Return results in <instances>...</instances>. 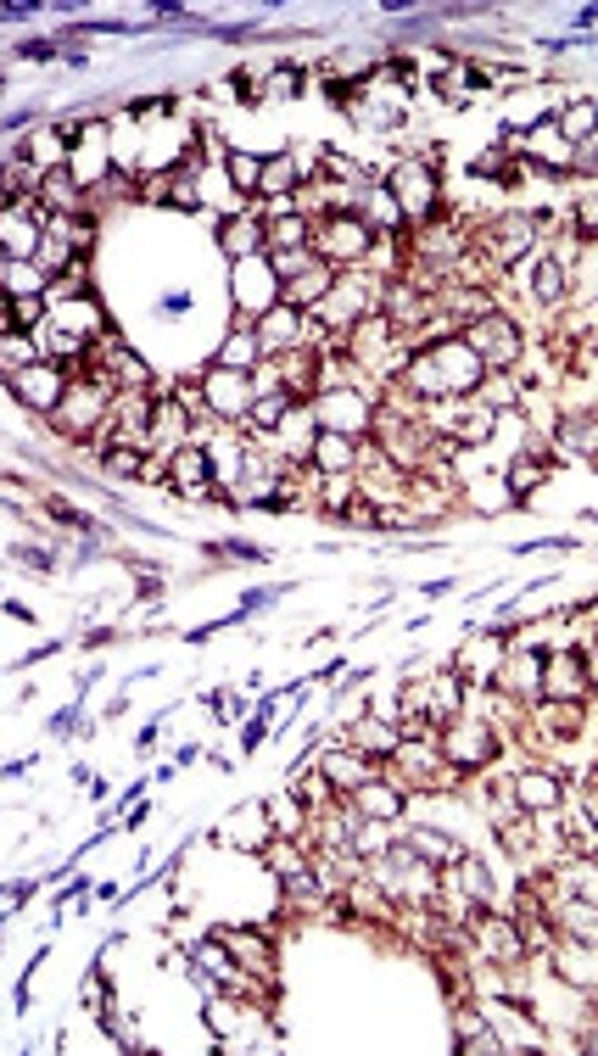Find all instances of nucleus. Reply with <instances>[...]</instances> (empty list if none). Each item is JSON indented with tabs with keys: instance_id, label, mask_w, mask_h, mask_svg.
<instances>
[{
	"instance_id": "obj_1",
	"label": "nucleus",
	"mask_w": 598,
	"mask_h": 1056,
	"mask_svg": "<svg viewBox=\"0 0 598 1056\" xmlns=\"http://www.w3.org/2000/svg\"><path fill=\"white\" fill-rule=\"evenodd\" d=\"M481 380V352L470 342H447L437 352H425L414 369H408V386L425 392V397H453V392H470Z\"/></svg>"
},
{
	"instance_id": "obj_2",
	"label": "nucleus",
	"mask_w": 598,
	"mask_h": 1056,
	"mask_svg": "<svg viewBox=\"0 0 598 1056\" xmlns=\"http://www.w3.org/2000/svg\"><path fill=\"white\" fill-rule=\"evenodd\" d=\"M208 397H213L218 414H246V408H252V386H246V375L241 369H224V364L208 375Z\"/></svg>"
},
{
	"instance_id": "obj_3",
	"label": "nucleus",
	"mask_w": 598,
	"mask_h": 1056,
	"mask_svg": "<svg viewBox=\"0 0 598 1056\" xmlns=\"http://www.w3.org/2000/svg\"><path fill=\"white\" fill-rule=\"evenodd\" d=\"M391 190H397V207L408 219H425L430 213V174L420 162H403L397 168V179H391Z\"/></svg>"
},
{
	"instance_id": "obj_4",
	"label": "nucleus",
	"mask_w": 598,
	"mask_h": 1056,
	"mask_svg": "<svg viewBox=\"0 0 598 1056\" xmlns=\"http://www.w3.org/2000/svg\"><path fill=\"white\" fill-rule=\"evenodd\" d=\"M235 297H241V308L263 313V308H274V280H269V274H263L252 258H241V263H235Z\"/></svg>"
},
{
	"instance_id": "obj_5",
	"label": "nucleus",
	"mask_w": 598,
	"mask_h": 1056,
	"mask_svg": "<svg viewBox=\"0 0 598 1056\" xmlns=\"http://www.w3.org/2000/svg\"><path fill=\"white\" fill-rule=\"evenodd\" d=\"M470 347L481 352V364H504V358H514V330L504 325V319H481L476 330H470Z\"/></svg>"
},
{
	"instance_id": "obj_6",
	"label": "nucleus",
	"mask_w": 598,
	"mask_h": 1056,
	"mask_svg": "<svg viewBox=\"0 0 598 1056\" xmlns=\"http://www.w3.org/2000/svg\"><path fill=\"white\" fill-rule=\"evenodd\" d=\"M553 961H560V973L570 984H598V945H587V939L582 945H565Z\"/></svg>"
},
{
	"instance_id": "obj_7",
	"label": "nucleus",
	"mask_w": 598,
	"mask_h": 1056,
	"mask_svg": "<svg viewBox=\"0 0 598 1056\" xmlns=\"http://www.w3.org/2000/svg\"><path fill=\"white\" fill-rule=\"evenodd\" d=\"M514 794H520V805H526V811H548V805H560V783H553V777H543V771H526L520 783H514Z\"/></svg>"
},
{
	"instance_id": "obj_8",
	"label": "nucleus",
	"mask_w": 598,
	"mask_h": 1056,
	"mask_svg": "<svg viewBox=\"0 0 598 1056\" xmlns=\"http://www.w3.org/2000/svg\"><path fill=\"white\" fill-rule=\"evenodd\" d=\"M447 749H453V760H487L492 755V738L481 727H459V732L447 738Z\"/></svg>"
},
{
	"instance_id": "obj_9",
	"label": "nucleus",
	"mask_w": 598,
	"mask_h": 1056,
	"mask_svg": "<svg viewBox=\"0 0 598 1056\" xmlns=\"http://www.w3.org/2000/svg\"><path fill=\"white\" fill-rule=\"evenodd\" d=\"M12 386H17V392H29V403L45 408L51 397H56V375H51V369H23V375L12 380Z\"/></svg>"
},
{
	"instance_id": "obj_10",
	"label": "nucleus",
	"mask_w": 598,
	"mask_h": 1056,
	"mask_svg": "<svg viewBox=\"0 0 598 1056\" xmlns=\"http://www.w3.org/2000/svg\"><path fill=\"white\" fill-rule=\"evenodd\" d=\"M174 481H179V492H196L201 481H208V458H201L196 448H184L179 464H174Z\"/></svg>"
},
{
	"instance_id": "obj_11",
	"label": "nucleus",
	"mask_w": 598,
	"mask_h": 1056,
	"mask_svg": "<svg viewBox=\"0 0 598 1056\" xmlns=\"http://www.w3.org/2000/svg\"><path fill=\"white\" fill-rule=\"evenodd\" d=\"M593 129H598V107L593 101H576V107L565 112V135L570 140H593Z\"/></svg>"
},
{
	"instance_id": "obj_12",
	"label": "nucleus",
	"mask_w": 598,
	"mask_h": 1056,
	"mask_svg": "<svg viewBox=\"0 0 598 1056\" xmlns=\"http://www.w3.org/2000/svg\"><path fill=\"white\" fill-rule=\"evenodd\" d=\"M330 241H336L341 258H358L369 235H364V224H347V219H341V224H330Z\"/></svg>"
},
{
	"instance_id": "obj_13",
	"label": "nucleus",
	"mask_w": 598,
	"mask_h": 1056,
	"mask_svg": "<svg viewBox=\"0 0 598 1056\" xmlns=\"http://www.w3.org/2000/svg\"><path fill=\"white\" fill-rule=\"evenodd\" d=\"M319 464H324V470H347V464H353L347 436H319Z\"/></svg>"
},
{
	"instance_id": "obj_14",
	"label": "nucleus",
	"mask_w": 598,
	"mask_h": 1056,
	"mask_svg": "<svg viewBox=\"0 0 598 1056\" xmlns=\"http://www.w3.org/2000/svg\"><path fill=\"white\" fill-rule=\"evenodd\" d=\"M324 414L336 419V425H364V403H353L347 392H336V397H330V403H324Z\"/></svg>"
},
{
	"instance_id": "obj_15",
	"label": "nucleus",
	"mask_w": 598,
	"mask_h": 1056,
	"mask_svg": "<svg viewBox=\"0 0 598 1056\" xmlns=\"http://www.w3.org/2000/svg\"><path fill=\"white\" fill-rule=\"evenodd\" d=\"M34 241H39V229L34 224H17V213L6 219V252H12V263H17V252H34Z\"/></svg>"
},
{
	"instance_id": "obj_16",
	"label": "nucleus",
	"mask_w": 598,
	"mask_h": 1056,
	"mask_svg": "<svg viewBox=\"0 0 598 1056\" xmlns=\"http://www.w3.org/2000/svg\"><path fill=\"white\" fill-rule=\"evenodd\" d=\"M414 855H425V861H453V844H447L442 833L420 828V833H414Z\"/></svg>"
},
{
	"instance_id": "obj_17",
	"label": "nucleus",
	"mask_w": 598,
	"mask_h": 1056,
	"mask_svg": "<svg viewBox=\"0 0 598 1056\" xmlns=\"http://www.w3.org/2000/svg\"><path fill=\"white\" fill-rule=\"evenodd\" d=\"M291 179H297L291 157H274V162H263V185L258 190H291Z\"/></svg>"
},
{
	"instance_id": "obj_18",
	"label": "nucleus",
	"mask_w": 598,
	"mask_h": 1056,
	"mask_svg": "<svg viewBox=\"0 0 598 1056\" xmlns=\"http://www.w3.org/2000/svg\"><path fill=\"white\" fill-rule=\"evenodd\" d=\"M364 811L386 821V816H397V811H403V799L391 794V788H364Z\"/></svg>"
},
{
	"instance_id": "obj_19",
	"label": "nucleus",
	"mask_w": 598,
	"mask_h": 1056,
	"mask_svg": "<svg viewBox=\"0 0 598 1056\" xmlns=\"http://www.w3.org/2000/svg\"><path fill=\"white\" fill-rule=\"evenodd\" d=\"M230 179H235L241 190H258V185H263V162H258V157H230Z\"/></svg>"
},
{
	"instance_id": "obj_20",
	"label": "nucleus",
	"mask_w": 598,
	"mask_h": 1056,
	"mask_svg": "<svg viewBox=\"0 0 598 1056\" xmlns=\"http://www.w3.org/2000/svg\"><path fill=\"white\" fill-rule=\"evenodd\" d=\"M358 744L364 749H397V732L381 727V722H358Z\"/></svg>"
},
{
	"instance_id": "obj_21",
	"label": "nucleus",
	"mask_w": 598,
	"mask_h": 1056,
	"mask_svg": "<svg viewBox=\"0 0 598 1056\" xmlns=\"http://www.w3.org/2000/svg\"><path fill=\"white\" fill-rule=\"evenodd\" d=\"M565 441H570L576 453H598V431L587 425V419H570V425H565Z\"/></svg>"
},
{
	"instance_id": "obj_22",
	"label": "nucleus",
	"mask_w": 598,
	"mask_h": 1056,
	"mask_svg": "<svg viewBox=\"0 0 598 1056\" xmlns=\"http://www.w3.org/2000/svg\"><path fill=\"white\" fill-rule=\"evenodd\" d=\"M252 347H258V335H230V347H224V369L252 364Z\"/></svg>"
},
{
	"instance_id": "obj_23",
	"label": "nucleus",
	"mask_w": 598,
	"mask_h": 1056,
	"mask_svg": "<svg viewBox=\"0 0 598 1056\" xmlns=\"http://www.w3.org/2000/svg\"><path fill=\"white\" fill-rule=\"evenodd\" d=\"M218 241H224V252H246V246L258 241V229H252V224H224Z\"/></svg>"
},
{
	"instance_id": "obj_24",
	"label": "nucleus",
	"mask_w": 598,
	"mask_h": 1056,
	"mask_svg": "<svg viewBox=\"0 0 598 1056\" xmlns=\"http://www.w3.org/2000/svg\"><path fill=\"white\" fill-rule=\"evenodd\" d=\"M302 268H314V252H280L274 258V274H302Z\"/></svg>"
},
{
	"instance_id": "obj_25",
	"label": "nucleus",
	"mask_w": 598,
	"mask_h": 1056,
	"mask_svg": "<svg viewBox=\"0 0 598 1056\" xmlns=\"http://www.w3.org/2000/svg\"><path fill=\"white\" fill-rule=\"evenodd\" d=\"M553 665H560V671H548V688H576V682H582V677H576V660H553Z\"/></svg>"
},
{
	"instance_id": "obj_26",
	"label": "nucleus",
	"mask_w": 598,
	"mask_h": 1056,
	"mask_svg": "<svg viewBox=\"0 0 598 1056\" xmlns=\"http://www.w3.org/2000/svg\"><path fill=\"white\" fill-rule=\"evenodd\" d=\"M291 330H297V319H291V313H274V319L263 325V342H285Z\"/></svg>"
},
{
	"instance_id": "obj_27",
	"label": "nucleus",
	"mask_w": 598,
	"mask_h": 1056,
	"mask_svg": "<svg viewBox=\"0 0 598 1056\" xmlns=\"http://www.w3.org/2000/svg\"><path fill=\"white\" fill-rule=\"evenodd\" d=\"M560 285H565V280H560V268H553V263H543V274H537V291H543V297L553 302V297H560Z\"/></svg>"
},
{
	"instance_id": "obj_28",
	"label": "nucleus",
	"mask_w": 598,
	"mask_h": 1056,
	"mask_svg": "<svg viewBox=\"0 0 598 1056\" xmlns=\"http://www.w3.org/2000/svg\"><path fill=\"white\" fill-rule=\"evenodd\" d=\"M6 285H12V291H34L39 280H34V274H29V268H17V263H12V274H6Z\"/></svg>"
},
{
	"instance_id": "obj_29",
	"label": "nucleus",
	"mask_w": 598,
	"mask_h": 1056,
	"mask_svg": "<svg viewBox=\"0 0 598 1056\" xmlns=\"http://www.w3.org/2000/svg\"><path fill=\"white\" fill-rule=\"evenodd\" d=\"M208 1018H213V1028H218V1034H230V1028H235V1018H230V1006H218V1001L208 1006Z\"/></svg>"
},
{
	"instance_id": "obj_30",
	"label": "nucleus",
	"mask_w": 598,
	"mask_h": 1056,
	"mask_svg": "<svg viewBox=\"0 0 598 1056\" xmlns=\"http://www.w3.org/2000/svg\"><path fill=\"white\" fill-rule=\"evenodd\" d=\"M280 408H285V403H280V397H269V403H252V414L263 419V425H274V419H280Z\"/></svg>"
},
{
	"instance_id": "obj_31",
	"label": "nucleus",
	"mask_w": 598,
	"mask_h": 1056,
	"mask_svg": "<svg viewBox=\"0 0 598 1056\" xmlns=\"http://www.w3.org/2000/svg\"><path fill=\"white\" fill-rule=\"evenodd\" d=\"M107 464H112V470H123V475L140 470V458H135V453H107Z\"/></svg>"
}]
</instances>
